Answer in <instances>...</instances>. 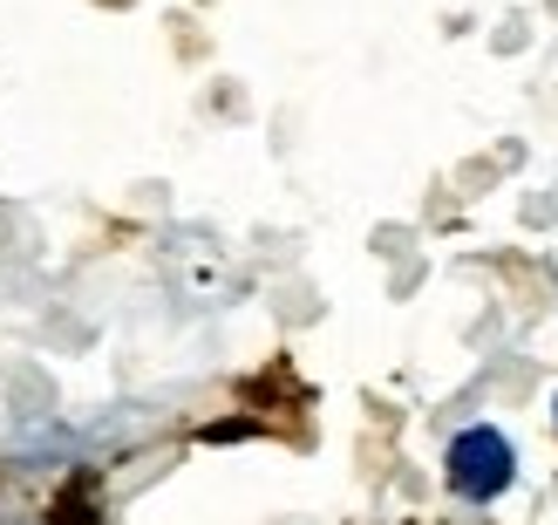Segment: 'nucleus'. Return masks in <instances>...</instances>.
<instances>
[{
    "label": "nucleus",
    "mask_w": 558,
    "mask_h": 525,
    "mask_svg": "<svg viewBox=\"0 0 558 525\" xmlns=\"http://www.w3.org/2000/svg\"><path fill=\"white\" fill-rule=\"evenodd\" d=\"M551 409H558V403H551Z\"/></svg>",
    "instance_id": "nucleus-2"
},
{
    "label": "nucleus",
    "mask_w": 558,
    "mask_h": 525,
    "mask_svg": "<svg viewBox=\"0 0 558 525\" xmlns=\"http://www.w3.org/2000/svg\"><path fill=\"white\" fill-rule=\"evenodd\" d=\"M442 472H450V491L470 505H490V499H505L511 478H518V451H511V437L497 430V423H470L450 457H442Z\"/></svg>",
    "instance_id": "nucleus-1"
}]
</instances>
